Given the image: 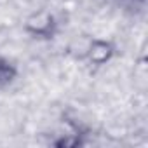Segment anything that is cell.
Segmentation results:
<instances>
[{
	"instance_id": "6da1fadb",
	"label": "cell",
	"mask_w": 148,
	"mask_h": 148,
	"mask_svg": "<svg viewBox=\"0 0 148 148\" xmlns=\"http://www.w3.org/2000/svg\"><path fill=\"white\" fill-rule=\"evenodd\" d=\"M14 75H16V71H14L12 64L7 59H4L2 56H0V87L9 84L14 79Z\"/></svg>"
}]
</instances>
